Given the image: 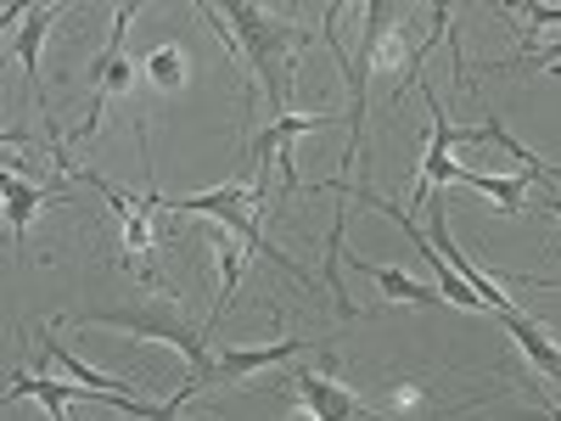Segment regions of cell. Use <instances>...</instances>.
I'll return each instance as SVG.
<instances>
[{
  "label": "cell",
  "mask_w": 561,
  "mask_h": 421,
  "mask_svg": "<svg viewBox=\"0 0 561 421\" xmlns=\"http://www.w3.org/2000/svg\"><path fill=\"white\" fill-rule=\"evenodd\" d=\"M197 18L230 45V52L242 57L248 84H259V96H264L270 124H275V118H287L304 34H298L293 23L264 18V7H248V0H230V7H197Z\"/></svg>",
  "instance_id": "6da1fadb"
},
{
  "label": "cell",
  "mask_w": 561,
  "mask_h": 421,
  "mask_svg": "<svg viewBox=\"0 0 561 421\" xmlns=\"http://www.w3.org/2000/svg\"><path fill=\"white\" fill-rule=\"evenodd\" d=\"M62 326H113V332H129V338H158V343L180 349V360L192 365V383L208 377V365H214L208 332L185 320L174 298H163V304L147 298V304H129V309H79L73 320H51V332H62Z\"/></svg>",
  "instance_id": "7a4b0ae2"
},
{
  "label": "cell",
  "mask_w": 561,
  "mask_h": 421,
  "mask_svg": "<svg viewBox=\"0 0 561 421\" xmlns=\"http://www.w3.org/2000/svg\"><path fill=\"white\" fill-rule=\"evenodd\" d=\"M163 208H174V214H208V219H219L230 237H242V248L248 253H264L275 270H287L293 281H304V287H314V275L298 264V259H287L280 248H270L264 242V230H259V203L242 192V180L237 185H219V192H203V197H158Z\"/></svg>",
  "instance_id": "3957f363"
},
{
  "label": "cell",
  "mask_w": 561,
  "mask_h": 421,
  "mask_svg": "<svg viewBox=\"0 0 561 421\" xmlns=\"http://www.w3.org/2000/svg\"><path fill=\"white\" fill-rule=\"evenodd\" d=\"M280 394L293 399L298 421H393L388 410H370L354 388L337 383V371H309V365H293L280 377Z\"/></svg>",
  "instance_id": "277c9868"
},
{
  "label": "cell",
  "mask_w": 561,
  "mask_h": 421,
  "mask_svg": "<svg viewBox=\"0 0 561 421\" xmlns=\"http://www.w3.org/2000/svg\"><path fill=\"white\" fill-rule=\"evenodd\" d=\"M309 349H314V343H304V338H280V343H270V349H230V354H214L208 377H197L192 388L203 394L208 383H237V377H253V371L287 365V360H298V354H309Z\"/></svg>",
  "instance_id": "5b68a950"
},
{
  "label": "cell",
  "mask_w": 561,
  "mask_h": 421,
  "mask_svg": "<svg viewBox=\"0 0 561 421\" xmlns=\"http://www.w3.org/2000/svg\"><path fill=\"white\" fill-rule=\"evenodd\" d=\"M62 18V7H28V18H23V29H18V68H23V79H28V90H34V107H45V84H39V45H45V34H51V23Z\"/></svg>",
  "instance_id": "8992f818"
},
{
  "label": "cell",
  "mask_w": 561,
  "mask_h": 421,
  "mask_svg": "<svg viewBox=\"0 0 561 421\" xmlns=\"http://www.w3.org/2000/svg\"><path fill=\"white\" fill-rule=\"evenodd\" d=\"M359 275H370V281H377V287H382V298L388 304H415V309H433L444 293L438 287H421V281H410L404 270H393V264H370V259H348Z\"/></svg>",
  "instance_id": "52a82bcc"
},
{
  "label": "cell",
  "mask_w": 561,
  "mask_h": 421,
  "mask_svg": "<svg viewBox=\"0 0 561 421\" xmlns=\"http://www.w3.org/2000/svg\"><path fill=\"white\" fill-rule=\"evenodd\" d=\"M45 203H62L51 185H28L23 174H7V230L23 242V230L34 225V214L45 208Z\"/></svg>",
  "instance_id": "ba28073f"
},
{
  "label": "cell",
  "mask_w": 561,
  "mask_h": 421,
  "mask_svg": "<svg viewBox=\"0 0 561 421\" xmlns=\"http://www.w3.org/2000/svg\"><path fill=\"white\" fill-rule=\"evenodd\" d=\"M214 259H219V298H214V315H208V326H203V332H214V320L225 315L230 293L242 287V259H248L242 237H230V230H219V237H214Z\"/></svg>",
  "instance_id": "9c48e42d"
},
{
  "label": "cell",
  "mask_w": 561,
  "mask_h": 421,
  "mask_svg": "<svg viewBox=\"0 0 561 421\" xmlns=\"http://www.w3.org/2000/svg\"><path fill=\"white\" fill-rule=\"evenodd\" d=\"M45 360H57V365H62V377H73V383H84V388H96V394H113V399H135V383H124V377H107V371L84 365V360H73V354H68V349H57L51 338H45Z\"/></svg>",
  "instance_id": "30bf717a"
},
{
  "label": "cell",
  "mask_w": 561,
  "mask_h": 421,
  "mask_svg": "<svg viewBox=\"0 0 561 421\" xmlns=\"http://www.w3.org/2000/svg\"><path fill=\"white\" fill-rule=\"evenodd\" d=\"M455 185H472V192L494 197V208L505 214H523L528 208V180H505V174H478V169H460Z\"/></svg>",
  "instance_id": "8fae6325"
},
{
  "label": "cell",
  "mask_w": 561,
  "mask_h": 421,
  "mask_svg": "<svg viewBox=\"0 0 561 421\" xmlns=\"http://www.w3.org/2000/svg\"><path fill=\"white\" fill-rule=\"evenodd\" d=\"M147 79H152L158 90H180V84H185V52H180V45H152Z\"/></svg>",
  "instance_id": "7c38bea8"
},
{
  "label": "cell",
  "mask_w": 561,
  "mask_h": 421,
  "mask_svg": "<svg viewBox=\"0 0 561 421\" xmlns=\"http://www.w3.org/2000/svg\"><path fill=\"white\" fill-rule=\"evenodd\" d=\"M505 73H528V68H556L561 73V39H550V45H539V52H523L517 62H500Z\"/></svg>",
  "instance_id": "4fadbf2b"
},
{
  "label": "cell",
  "mask_w": 561,
  "mask_h": 421,
  "mask_svg": "<svg viewBox=\"0 0 561 421\" xmlns=\"http://www.w3.org/2000/svg\"><path fill=\"white\" fill-rule=\"evenodd\" d=\"M523 18L534 29H561V7H523Z\"/></svg>",
  "instance_id": "5bb4252c"
},
{
  "label": "cell",
  "mask_w": 561,
  "mask_h": 421,
  "mask_svg": "<svg viewBox=\"0 0 561 421\" xmlns=\"http://www.w3.org/2000/svg\"><path fill=\"white\" fill-rule=\"evenodd\" d=\"M511 421H561V405H556V399H545L539 410H517Z\"/></svg>",
  "instance_id": "9a60e30c"
},
{
  "label": "cell",
  "mask_w": 561,
  "mask_h": 421,
  "mask_svg": "<svg viewBox=\"0 0 561 421\" xmlns=\"http://www.w3.org/2000/svg\"><path fill=\"white\" fill-rule=\"evenodd\" d=\"M545 208H550V219L561 225V197H545Z\"/></svg>",
  "instance_id": "2e32d148"
}]
</instances>
